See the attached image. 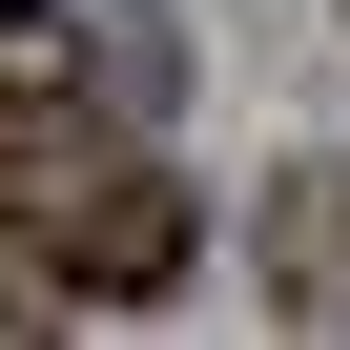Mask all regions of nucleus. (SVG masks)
<instances>
[{"instance_id": "nucleus-1", "label": "nucleus", "mask_w": 350, "mask_h": 350, "mask_svg": "<svg viewBox=\"0 0 350 350\" xmlns=\"http://www.w3.org/2000/svg\"><path fill=\"white\" fill-rule=\"evenodd\" d=\"M0 247L42 268V309H165V288L206 268V206L165 186V165H62V186L0 227Z\"/></svg>"}, {"instance_id": "nucleus-2", "label": "nucleus", "mask_w": 350, "mask_h": 350, "mask_svg": "<svg viewBox=\"0 0 350 350\" xmlns=\"http://www.w3.org/2000/svg\"><path fill=\"white\" fill-rule=\"evenodd\" d=\"M83 124H103V62H83V21H62V0H0V227H21L62 165H83Z\"/></svg>"}, {"instance_id": "nucleus-3", "label": "nucleus", "mask_w": 350, "mask_h": 350, "mask_svg": "<svg viewBox=\"0 0 350 350\" xmlns=\"http://www.w3.org/2000/svg\"><path fill=\"white\" fill-rule=\"evenodd\" d=\"M268 309L350 329V165H288V186H268Z\"/></svg>"}]
</instances>
